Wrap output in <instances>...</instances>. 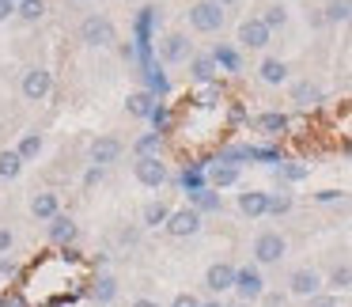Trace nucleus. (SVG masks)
I'll use <instances>...</instances> for the list:
<instances>
[{"label":"nucleus","mask_w":352,"mask_h":307,"mask_svg":"<svg viewBox=\"0 0 352 307\" xmlns=\"http://www.w3.org/2000/svg\"><path fill=\"white\" fill-rule=\"evenodd\" d=\"M239 304H254V299L265 296V277H261V266H239L235 269V288Z\"/></svg>","instance_id":"1"},{"label":"nucleus","mask_w":352,"mask_h":307,"mask_svg":"<svg viewBox=\"0 0 352 307\" xmlns=\"http://www.w3.org/2000/svg\"><path fill=\"white\" fill-rule=\"evenodd\" d=\"M190 27L197 34L223 31V8H220V4H212V0H197V4H190Z\"/></svg>","instance_id":"2"},{"label":"nucleus","mask_w":352,"mask_h":307,"mask_svg":"<svg viewBox=\"0 0 352 307\" xmlns=\"http://www.w3.org/2000/svg\"><path fill=\"white\" fill-rule=\"evenodd\" d=\"M288 254V239L280 231H261L254 239V266H276Z\"/></svg>","instance_id":"3"},{"label":"nucleus","mask_w":352,"mask_h":307,"mask_svg":"<svg viewBox=\"0 0 352 307\" xmlns=\"http://www.w3.org/2000/svg\"><path fill=\"white\" fill-rule=\"evenodd\" d=\"M133 175H137L140 186H148V190H160V186L170 182V171L167 163L160 160V156H148V160H137L133 163Z\"/></svg>","instance_id":"4"},{"label":"nucleus","mask_w":352,"mask_h":307,"mask_svg":"<svg viewBox=\"0 0 352 307\" xmlns=\"http://www.w3.org/2000/svg\"><path fill=\"white\" fill-rule=\"evenodd\" d=\"M122 152H125L122 140L110 137V133H102V137H95V140H91V148H87V160H91V167H102V171H107L110 163L122 160Z\"/></svg>","instance_id":"5"},{"label":"nucleus","mask_w":352,"mask_h":307,"mask_svg":"<svg viewBox=\"0 0 352 307\" xmlns=\"http://www.w3.org/2000/svg\"><path fill=\"white\" fill-rule=\"evenodd\" d=\"M322 284H326V277H322L318 269H311V266L292 269V277H288V292H292V296H299V299L318 296V292H322Z\"/></svg>","instance_id":"6"},{"label":"nucleus","mask_w":352,"mask_h":307,"mask_svg":"<svg viewBox=\"0 0 352 307\" xmlns=\"http://www.w3.org/2000/svg\"><path fill=\"white\" fill-rule=\"evenodd\" d=\"M163 228H167L175 239H190V235H197V231H201V213H197V209H190V205L170 209V216H167Z\"/></svg>","instance_id":"7"},{"label":"nucleus","mask_w":352,"mask_h":307,"mask_svg":"<svg viewBox=\"0 0 352 307\" xmlns=\"http://www.w3.org/2000/svg\"><path fill=\"white\" fill-rule=\"evenodd\" d=\"M190 57H193V42H190V34H167V39L160 42V61L163 65H190Z\"/></svg>","instance_id":"8"},{"label":"nucleus","mask_w":352,"mask_h":307,"mask_svg":"<svg viewBox=\"0 0 352 307\" xmlns=\"http://www.w3.org/2000/svg\"><path fill=\"white\" fill-rule=\"evenodd\" d=\"M269 39H273V31H269L261 19H243V23H239V34H235V42L243 50H265Z\"/></svg>","instance_id":"9"},{"label":"nucleus","mask_w":352,"mask_h":307,"mask_svg":"<svg viewBox=\"0 0 352 307\" xmlns=\"http://www.w3.org/2000/svg\"><path fill=\"white\" fill-rule=\"evenodd\" d=\"M205 288L212 292V296L231 292L235 288V266H231V262H212V266L205 269Z\"/></svg>","instance_id":"10"},{"label":"nucleus","mask_w":352,"mask_h":307,"mask_svg":"<svg viewBox=\"0 0 352 307\" xmlns=\"http://www.w3.org/2000/svg\"><path fill=\"white\" fill-rule=\"evenodd\" d=\"M80 34H84V42L87 46H110L114 42V23H110L107 16H91V19H84V27H80Z\"/></svg>","instance_id":"11"},{"label":"nucleus","mask_w":352,"mask_h":307,"mask_svg":"<svg viewBox=\"0 0 352 307\" xmlns=\"http://www.w3.org/2000/svg\"><path fill=\"white\" fill-rule=\"evenodd\" d=\"M50 92H54V76H50V69H27V76H23L27 103H42Z\"/></svg>","instance_id":"12"},{"label":"nucleus","mask_w":352,"mask_h":307,"mask_svg":"<svg viewBox=\"0 0 352 307\" xmlns=\"http://www.w3.org/2000/svg\"><path fill=\"white\" fill-rule=\"evenodd\" d=\"M50 243L54 246H69V243H76V235H80V228H76V220H72L69 213H57L54 220H50Z\"/></svg>","instance_id":"13"},{"label":"nucleus","mask_w":352,"mask_h":307,"mask_svg":"<svg viewBox=\"0 0 352 307\" xmlns=\"http://www.w3.org/2000/svg\"><path fill=\"white\" fill-rule=\"evenodd\" d=\"M239 213L258 220V216H269V193L265 190H246L239 193Z\"/></svg>","instance_id":"14"},{"label":"nucleus","mask_w":352,"mask_h":307,"mask_svg":"<svg viewBox=\"0 0 352 307\" xmlns=\"http://www.w3.org/2000/svg\"><path fill=\"white\" fill-rule=\"evenodd\" d=\"M208 186H212V190H228V186H239V167H235V163H223V160L208 163Z\"/></svg>","instance_id":"15"},{"label":"nucleus","mask_w":352,"mask_h":307,"mask_svg":"<svg viewBox=\"0 0 352 307\" xmlns=\"http://www.w3.org/2000/svg\"><path fill=\"white\" fill-rule=\"evenodd\" d=\"M258 76H261V84H269V87H280V84H288V65H284L280 57H261V65H258Z\"/></svg>","instance_id":"16"},{"label":"nucleus","mask_w":352,"mask_h":307,"mask_svg":"<svg viewBox=\"0 0 352 307\" xmlns=\"http://www.w3.org/2000/svg\"><path fill=\"white\" fill-rule=\"evenodd\" d=\"M216 61H212V54H193L190 57V80L193 84H216Z\"/></svg>","instance_id":"17"},{"label":"nucleus","mask_w":352,"mask_h":307,"mask_svg":"<svg viewBox=\"0 0 352 307\" xmlns=\"http://www.w3.org/2000/svg\"><path fill=\"white\" fill-rule=\"evenodd\" d=\"M190 209H197L201 216H205V213H220V209H223L220 190H212V186H201V190H193V193H190Z\"/></svg>","instance_id":"18"},{"label":"nucleus","mask_w":352,"mask_h":307,"mask_svg":"<svg viewBox=\"0 0 352 307\" xmlns=\"http://www.w3.org/2000/svg\"><path fill=\"white\" fill-rule=\"evenodd\" d=\"M288 125H292V122L280 114V110H265V114L254 118V129L265 133V137H280V133H288Z\"/></svg>","instance_id":"19"},{"label":"nucleus","mask_w":352,"mask_h":307,"mask_svg":"<svg viewBox=\"0 0 352 307\" xmlns=\"http://www.w3.org/2000/svg\"><path fill=\"white\" fill-rule=\"evenodd\" d=\"M31 213L38 216V220H54L57 213H61V198H57L54 190H42V193H34V201H31Z\"/></svg>","instance_id":"20"},{"label":"nucleus","mask_w":352,"mask_h":307,"mask_svg":"<svg viewBox=\"0 0 352 307\" xmlns=\"http://www.w3.org/2000/svg\"><path fill=\"white\" fill-rule=\"evenodd\" d=\"M292 103H296V107H318L322 87L311 84V80H296V84H292Z\"/></svg>","instance_id":"21"},{"label":"nucleus","mask_w":352,"mask_h":307,"mask_svg":"<svg viewBox=\"0 0 352 307\" xmlns=\"http://www.w3.org/2000/svg\"><path fill=\"white\" fill-rule=\"evenodd\" d=\"M155 107H160V103H155V95L144 92V87H140V92H133L129 99H125V110H129L133 118H152Z\"/></svg>","instance_id":"22"},{"label":"nucleus","mask_w":352,"mask_h":307,"mask_svg":"<svg viewBox=\"0 0 352 307\" xmlns=\"http://www.w3.org/2000/svg\"><path fill=\"white\" fill-rule=\"evenodd\" d=\"M87 292H91L95 304H110V299L118 296V281H114L110 273H99V277L91 281V288H87Z\"/></svg>","instance_id":"23"},{"label":"nucleus","mask_w":352,"mask_h":307,"mask_svg":"<svg viewBox=\"0 0 352 307\" xmlns=\"http://www.w3.org/2000/svg\"><path fill=\"white\" fill-rule=\"evenodd\" d=\"M322 19H326V23H349L352 19V0H326Z\"/></svg>","instance_id":"24"},{"label":"nucleus","mask_w":352,"mask_h":307,"mask_svg":"<svg viewBox=\"0 0 352 307\" xmlns=\"http://www.w3.org/2000/svg\"><path fill=\"white\" fill-rule=\"evenodd\" d=\"M212 61H216V69H228V72H239V69H243V57H239L235 46H216V50H212Z\"/></svg>","instance_id":"25"},{"label":"nucleus","mask_w":352,"mask_h":307,"mask_svg":"<svg viewBox=\"0 0 352 307\" xmlns=\"http://www.w3.org/2000/svg\"><path fill=\"white\" fill-rule=\"evenodd\" d=\"M160 148H163V137L148 129V133H140V137H137L133 152H137V160H148V156H160Z\"/></svg>","instance_id":"26"},{"label":"nucleus","mask_w":352,"mask_h":307,"mask_svg":"<svg viewBox=\"0 0 352 307\" xmlns=\"http://www.w3.org/2000/svg\"><path fill=\"white\" fill-rule=\"evenodd\" d=\"M19 171H23V160L16 156V148H4L0 152V178L12 182V178H19Z\"/></svg>","instance_id":"27"},{"label":"nucleus","mask_w":352,"mask_h":307,"mask_svg":"<svg viewBox=\"0 0 352 307\" xmlns=\"http://www.w3.org/2000/svg\"><path fill=\"white\" fill-rule=\"evenodd\" d=\"M38 152H42V133H23V137H19V145H16V156L23 163H31Z\"/></svg>","instance_id":"28"},{"label":"nucleus","mask_w":352,"mask_h":307,"mask_svg":"<svg viewBox=\"0 0 352 307\" xmlns=\"http://www.w3.org/2000/svg\"><path fill=\"white\" fill-rule=\"evenodd\" d=\"M16 16L23 19V23H38V19L46 16V0H19Z\"/></svg>","instance_id":"29"},{"label":"nucleus","mask_w":352,"mask_h":307,"mask_svg":"<svg viewBox=\"0 0 352 307\" xmlns=\"http://www.w3.org/2000/svg\"><path fill=\"white\" fill-rule=\"evenodd\" d=\"M170 216V205H163V201H152V205H144V228H163Z\"/></svg>","instance_id":"30"},{"label":"nucleus","mask_w":352,"mask_h":307,"mask_svg":"<svg viewBox=\"0 0 352 307\" xmlns=\"http://www.w3.org/2000/svg\"><path fill=\"white\" fill-rule=\"evenodd\" d=\"M258 19H261V23L269 27V31H280V27L288 23V8H284V4H269V8L261 12Z\"/></svg>","instance_id":"31"},{"label":"nucleus","mask_w":352,"mask_h":307,"mask_svg":"<svg viewBox=\"0 0 352 307\" xmlns=\"http://www.w3.org/2000/svg\"><path fill=\"white\" fill-rule=\"evenodd\" d=\"M155 16H160V8H155V4H148V8H140V16H137V34H140V42H144V34L155 27Z\"/></svg>","instance_id":"32"},{"label":"nucleus","mask_w":352,"mask_h":307,"mask_svg":"<svg viewBox=\"0 0 352 307\" xmlns=\"http://www.w3.org/2000/svg\"><path fill=\"white\" fill-rule=\"evenodd\" d=\"M329 288H352V266H337L333 273H329Z\"/></svg>","instance_id":"33"},{"label":"nucleus","mask_w":352,"mask_h":307,"mask_svg":"<svg viewBox=\"0 0 352 307\" xmlns=\"http://www.w3.org/2000/svg\"><path fill=\"white\" fill-rule=\"evenodd\" d=\"M288 209H292L288 193H269V216H284Z\"/></svg>","instance_id":"34"},{"label":"nucleus","mask_w":352,"mask_h":307,"mask_svg":"<svg viewBox=\"0 0 352 307\" xmlns=\"http://www.w3.org/2000/svg\"><path fill=\"white\" fill-rule=\"evenodd\" d=\"M307 307H341L337 304V296H329V292H318V296H311V299H303Z\"/></svg>","instance_id":"35"},{"label":"nucleus","mask_w":352,"mask_h":307,"mask_svg":"<svg viewBox=\"0 0 352 307\" xmlns=\"http://www.w3.org/2000/svg\"><path fill=\"white\" fill-rule=\"evenodd\" d=\"M344 193L341 190H333V186H326V190H318L314 193V201H318V205H333V201H341Z\"/></svg>","instance_id":"36"},{"label":"nucleus","mask_w":352,"mask_h":307,"mask_svg":"<svg viewBox=\"0 0 352 307\" xmlns=\"http://www.w3.org/2000/svg\"><path fill=\"white\" fill-rule=\"evenodd\" d=\"M284 178H292V182H299V178H307V167L303 163H292V167H280Z\"/></svg>","instance_id":"37"},{"label":"nucleus","mask_w":352,"mask_h":307,"mask_svg":"<svg viewBox=\"0 0 352 307\" xmlns=\"http://www.w3.org/2000/svg\"><path fill=\"white\" fill-rule=\"evenodd\" d=\"M170 307H201V299L190 296V292H182V296H175V304H170Z\"/></svg>","instance_id":"38"},{"label":"nucleus","mask_w":352,"mask_h":307,"mask_svg":"<svg viewBox=\"0 0 352 307\" xmlns=\"http://www.w3.org/2000/svg\"><path fill=\"white\" fill-rule=\"evenodd\" d=\"M12 243H16V235H12L8 228H0V254H8V251H12Z\"/></svg>","instance_id":"39"},{"label":"nucleus","mask_w":352,"mask_h":307,"mask_svg":"<svg viewBox=\"0 0 352 307\" xmlns=\"http://www.w3.org/2000/svg\"><path fill=\"white\" fill-rule=\"evenodd\" d=\"M99 182H102V167H91L84 175V186H99Z\"/></svg>","instance_id":"40"},{"label":"nucleus","mask_w":352,"mask_h":307,"mask_svg":"<svg viewBox=\"0 0 352 307\" xmlns=\"http://www.w3.org/2000/svg\"><path fill=\"white\" fill-rule=\"evenodd\" d=\"M261 299H265V307H284V296H280V292H265Z\"/></svg>","instance_id":"41"},{"label":"nucleus","mask_w":352,"mask_h":307,"mask_svg":"<svg viewBox=\"0 0 352 307\" xmlns=\"http://www.w3.org/2000/svg\"><path fill=\"white\" fill-rule=\"evenodd\" d=\"M12 12H16V4H12V0H0V23H4V19L12 16Z\"/></svg>","instance_id":"42"},{"label":"nucleus","mask_w":352,"mask_h":307,"mask_svg":"<svg viewBox=\"0 0 352 307\" xmlns=\"http://www.w3.org/2000/svg\"><path fill=\"white\" fill-rule=\"evenodd\" d=\"M133 307H160L155 299H133Z\"/></svg>","instance_id":"43"},{"label":"nucleus","mask_w":352,"mask_h":307,"mask_svg":"<svg viewBox=\"0 0 352 307\" xmlns=\"http://www.w3.org/2000/svg\"><path fill=\"white\" fill-rule=\"evenodd\" d=\"M212 4H220V8H231V4H239V0H212Z\"/></svg>","instance_id":"44"},{"label":"nucleus","mask_w":352,"mask_h":307,"mask_svg":"<svg viewBox=\"0 0 352 307\" xmlns=\"http://www.w3.org/2000/svg\"><path fill=\"white\" fill-rule=\"evenodd\" d=\"M201 307H223V304H220V299H208V304H201Z\"/></svg>","instance_id":"45"},{"label":"nucleus","mask_w":352,"mask_h":307,"mask_svg":"<svg viewBox=\"0 0 352 307\" xmlns=\"http://www.w3.org/2000/svg\"><path fill=\"white\" fill-rule=\"evenodd\" d=\"M223 307H243V304H223Z\"/></svg>","instance_id":"46"},{"label":"nucleus","mask_w":352,"mask_h":307,"mask_svg":"<svg viewBox=\"0 0 352 307\" xmlns=\"http://www.w3.org/2000/svg\"><path fill=\"white\" fill-rule=\"evenodd\" d=\"M280 4H284V0H280Z\"/></svg>","instance_id":"47"}]
</instances>
